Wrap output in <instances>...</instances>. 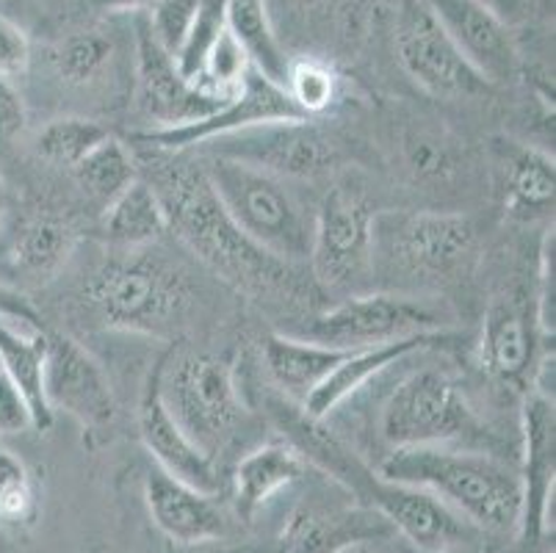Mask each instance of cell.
Instances as JSON below:
<instances>
[{
    "mask_svg": "<svg viewBox=\"0 0 556 553\" xmlns=\"http://www.w3.org/2000/svg\"><path fill=\"white\" fill-rule=\"evenodd\" d=\"M134 150H139V175L159 194L169 230L178 232L180 241L222 280L252 297L294 299L300 293L294 266L277 261L232 225L205 175V166L191 164L184 152L150 147Z\"/></svg>",
    "mask_w": 556,
    "mask_h": 553,
    "instance_id": "obj_1",
    "label": "cell"
},
{
    "mask_svg": "<svg viewBox=\"0 0 556 553\" xmlns=\"http://www.w3.org/2000/svg\"><path fill=\"white\" fill-rule=\"evenodd\" d=\"M377 474L382 479L421 487L477 531L509 537L520 529L523 487L518 470L484 451L457 445L391 449Z\"/></svg>",
    "mask_w": 556,
    "mask_h": 553,
    "instance_id": "obj_2",
    "label": "cell"
},
{
    "mask_svg": "<svg viewBox=\"0 0 556 553\" xmlns=\"http://www.w3.org/2000/svg\"><path fill=\"white\" fill-rule=\"evenodd\" d=\"M479 257V227L448 211H386L374 216L371 277L388 291L443 288L471 272Z\"/></svg>",
    "mask_w": 556,
    "mask_h": 553,
    "instance_id": "obj_3",
    "label": "cell"
},
{
    "mask_svg": "<svg viewBox=\"0 0 556 553\" xmlns=\"http://www.w3.org/2000/svg\"><path fill=\"white\" fill-rule=\"evenodd\" d=\"M80 302L103 327L161 338L189 324L194 291L184 268L144 247L105 261L84 286Z\"/></svg>",
    "mask_w": 556,
    "mask_h": 553,
    "instance_id": "obj_4",
    "label": "cell"
},
{
    "mask_svg": "<svg viewBox=\"0 0 556 553\" xmlns=\"http://www.w3.org/2000/svg\"><path fill=\"white\" fill-rule=\"evenodd\" d=\"M205 175L232 225L252 243L291 266L307 261L316 213L282 177L225 159H211Z\"/></svg>",
    "mask_w": 556,
    "mask_h": 553,
    "instance_id": "obj_5",
    "label": "cell"
},
{
    "mask_svg": "<svg viewBox=\"0 0 556 553\" xmlns=\"http://www.w3.org/2000/svg\"><path fill=\"white\" fill-rule=\"evenodd\" d=\"M159 388L172 418L211 460L227 449L247 415L232 365L219 354H172L159 363Z\"/></svg>",
    "mask_w": 556,
    "mask_h": 553,
    "instance_id": "obj_6",
    "label": "cell"
},
{
    "mask_svg": "<svg viewBox=\"0 0 556 553\" xmlns=\"http://www.w3.org/2000/svg\"><path fill=\"white\" fill-rule=\"evenodd\" d=\"M379 435L391 449L454 445L488 438L465 390L438 368L404 379L379 415Z\"/></svg>",
    "mask_w": 556,
    "mask_h": 553,
    "instance_id": "obj_7",
    "label": "cell"
},
{
    "mask_svg": "<svg viewBox=\"0 0 556 553\" xmlns=\"http://www.w3.org/2000/svg\"><path fill=\"white\" fill-rule=\"evenodd\" d=\"M446 313L418 293L371 291L352 293L288 332L332 349H368L413 335L446 332Z\"/></svg>",
    "mask_w": 556,
    "mask_h": 553,
    "instance_id": "obj_8",
    "label": "cell"
},
{
    "mask_svg": "<svg viewBox=\"0 0 556 553\" xmlns=\"http://www.w3.org/2000/svg\"><path fill=\"white\" fill-rule=\"evenodd\" d=\"M211 159L255 166L282 180H316L341 164V144L313 120H277L205 141Z\"/></svg>",
    "mask_w": 556,
    "mask_h": 553,
    "instance_id": "obj_9",
    "label": "cell"
},
{
    "mask_svg": "<svg viewBox=\"0 0 556 553\" xmlns=\"http://www.w3.org/2000/svg\"><path fill=\"white\" fill-rule=\"evenodd\" d=\"M377 211L352 186L327 191L313 219V277L327 291H357L371 277V236Z\"/></svg>",
    "mask_w": 556,
    "mask_h": 553,
    "instance_id": "obj_10",
    "label": "cell"
},
{
    "mask_svg": "<svg viewBox=\"0 0 556 553\" xmlns=\"http://www.w3.org/2000/svg\"><path fill=\"white\" fill-rule=\"evenodd\" d=\"M393 45L404 73L434 98H477L490 89V84H484L459 55L424 0H399Z\"/></svg>",
    "mask_w": 556,
    "mask_h": 553,
    "instance_id": "obj_11",
    "label": "cell"
},
{
    "mask_svg": "<svg viewBox=\"0 0 556 553\" xmlns=\"http://www.w3.org/2000/svg\"><path fill=\"white\" fill-rule=\"evenodd\" d=\"M543 324L538 313L534 288L504 291L490 299L479 332V363L504 388L529 393L538 377V368L548 354H543Z\"/></svg>",
    "mask_w": 556,
    "mask_h": 553,
    "instance_id": "obj_12",
    "label": "cell"
},
{
    "mask_svg": "<svg viewBox=\"0 0 556 553\" xmlns=\"http://www.w3.org/2000/svg\"><path fill=\"white\" fill-rule=\"evenodd\" d=\"M230 98L184 78L175 59L150 34L148 20L136 23V105L153 128H178L205 120Z\"/></svg>",
    "mask_w": 556,
    "mask_h": 553,
    "instance_id": "obj_13",
    "label": "cell"
},
{
    "mask_svg": "<svg viewBox=\"0 0 556 553\" xmlns=\"http://www.w3.org/2000/svg\"><path fill=\"white\" fill-rule=\"evenodd\" d=\"M277 120H305V116L294 109L282 86L271 84L261 73L250 70L239 91L205 120L178 125V128L139 130V134L130 136V141H134V147H150V150L186 152L197 144L219 139V136L239 134L252 125H266V122Z\"/></svg>",
    "mask_w": 556,
    "mask_h": 553,
    "instance_id": "obj_14",
    "label": "cell"
},
{
    "mask_svg": "<svg viewBox=\"0 0 556 553\" xmlns=\"http://www.w3.org/2000/svg\"><path fill=\"white\" fill-rule=\"evenodd\" d=\"M45 399L50 410L67 413L86 435L105 432L116 420V402L103 365L67 335H48Z\"/></svg>",
    "mask_w": 556,
    "mask_h": 553,
    "instance_id": "obj_15",
    "label": "cell"
},
{
    "mask_svg": "<svg viewBox=\"0 0 556 553\" xmlns=\"http://www.w3.org/2000/svg\"><path fill=\"white\" fill-rule=\"evenodd\" d=\"M520 438H523V512L520 529L523 545L538 548L551 529V504L556 481V413L554 395L529 390L520 410Z\"/></svg>",
    "mask_w": 556,
    "mask_h": 553,
    "instance_id": "obj_16",
    "label": "cell"
},
{
    "mask_svg": "<svg viewBox=\"0 0 556 553\" xmlns=\"http://www.w3.org/2000/svg\"><path fill=\"white\" fill-rule=\"evenodd\" d=\"M424 3L484 84L502 86L518 75V45L509 25L493 9L479 0H424Z\"/></svg>",
    "mask_w": 556,
    "mask_h": 553,
    "instance_id": "obj_17",
    "label": "cell"
},
{
    "mask_svg": "<svg viewBox=\"0 0 556 553\" xmlns=\"http://www.w3.org/2000/svg\"><path fill=\"white\" fill-rule=\"evenodd\" d=\"M396 537L386 517L366 504H300L286 517L275 553H346L366 542Z\"/></svg>",
    "mask_w": 556,
    "mask_h": 553,
    "instance_id": "obj_18",
    "label": "cell"
},
{
    "mask_svg": "<svg viewBox=\"0 0 556 553\" xmlns=\"http://www.w3.org/2000/svg\"><path fill=\"white\" fill-rule=\"evenodd\" d=\"M139 438L150 456L155 460V468L186 485L197 487L200 493L216 495L222 490V476L216 470V460H211L189 435L180 429V424L172 418L161 399L159 388V365L150 372L144 393L139 402Z\"/></svg>",
    "mask_w": 556,
    "mask_h": 553,
    "instance_id": "obj_19",
    "label": "cell"
},
{
    "mask_svg": "<svg viewBox=\"0 0 556 553\" xmlns=\"http://www.w3.org/2000/svg\"><path fill=\"white\" fill-rule=\"evenodd\" d=\"M144 504L172 545H202L227 531L225 512L214 504V495L200 493L161 468H153L144 479Z\"/></svg>",
    "mask_w": 556,
    "mask_h": 553,
    "instance_id": "obj_20",
    "label": "cell"
},
{
    "mask_svg": "<svg viewBox=\"0 0 556 553\" xmlns=\"http://www.w3.org/2000/svg\"><path fill=\"white\" fill-rule=\"evenodd\" d=\"M457 341V335L452 332H427L413 335V338H402V341L379 343V347L368 349H349L346 357L336 365V372L318 385L305 402L300 404L302 413L311 415L316 420H327L336 407H341L349 395H355L357 390L366 388L374 377L388 372L391 365L402 363L404 357L416 352H427L434 347H446V343Z\"/></svg>",
    "mask_w": 556,
    "mask_h": 553,
    "instance_id": "obj_21",
    "label": "cell"
},
{
    "mask_svg": "<svg viewBox=\"0 0 556 553\" xmlns=\"http://www.w3.org/2000/svg\"><path fill=\"white\" fill-rule=\"evenodd\" d=\"M75 243L78 232L70 222L59 219L53 213H34L14 225L3 250V263L23 282L42 286L67 266Z\"/></svg>",
    "mask_w": 556,
    "mask_h": 553,
    "instance_id": "obj_22",
    "label": "cell"
},
{
    "mask_svg": "<svg viewBox=\"0 0 556 553\" xmlns=\"http://www.w3.org/2000/svg\"><path fill=\"white\" fill-rule=\"evenodd\" d=\"M307 460L288 443L275 440L263 443L244 454L232 470V490H236V510L244 520H252L263 506L275 501L282 490L305 479Z\"/></svg>",
    "mask_w": 556,
    "mask_h": 553,
    "instance_id": "obj_23",
    "label": "cell"
},
{
    "mask_svg": "<svg viewBox=\"0 0 556 553\" xmlns=\"http://www.w3.org/2000/svg\"><path fill=\"white\" fill-rule=\"evenodd\" d=\"M45 360H48V332L42 324L0 318V372L25 395L39 432H48L55 418L45 399Z\"/></svg>",
    "mask_w": 556,
    "mask_h": 553,
    "instance_id": "obj_24",
    "label": "cell"
},
{
    "mask_svg": "<svg viewBox=\"0 0 556 553\" xmlns=\"http://www.w3.org/2000/svg\"><path fill=\"white\" fill-rule=\"evenodd\" d=\"M349 349H332L307 341L300 335L275 332L263 341V363L271 382L286 393L288 402L302 404L318 385L325 382Z\"/></svg>",
    "mask_w": 556,
    "mask_h": 553,
    "instance_id": "obj_25",
    "label": "cell"
},
{
    "mask_svg": "<svg viewBox=\"0 0 556 553\" xmlns=\"http://www.w3.org/2000/svg\"><path fill=\"white\" fill-rule=\"evenodd\" d=\"M504 213L532 222L554 211V155L529 144L502 141Z\"/></svg>",
    "mask_w": 556,
    "mask_h": 553,
    "instance_id": "obj_26",
    "label": "cell"
},
{
    "mask_svg": "<svg viewBox=\"0 0 556 553\" xmlns=\"http://www.w3.org/2000/svg\"><path fill=\"white\" fill-rule=\"evenodd\" d=\"M169 230L159 194L144 177H136L123 194L103 208V236L119 250L153 247Z\"/></svg>",
    "mask_w": 556,
    "mask_h": 553,
    "instance_id": "obj_27",
    "label": "cell"
},
{
    "mask_svg": "<svg viewBox=\"0 0 556 553\" xmlns=\"http://www.w3.org/2000/svg\"><path fill=\"white\" fill-rule=\"evenodd\" d=\"M227 30L244 50L247 61L255 73L277 86H286L288 64L275 25H271L266 0H227Z\"/></svg>",
    "mask_w": 556,
    "mask_h": 553,
    "instance_id": "obj_28",
    "label": "cell"
},
{
    "mask_svg": "<svg viewBox=\"0 0 556 553\" xmlns=\"http://www.w3.org/2000/svg\"><path fill=\"white\" fill-rule=\"evenodd\" d=\"M402 161L416 183L441 186L459 175L463 150L446 128L429 122H409L402 130Z\"/></svg>",
    "mask_w": 556,
    "mask_h": 553,
    "instance_id": "obj_29",
    "label": "cell"
},
{
    "mask_svg": "<svg viewBox=\"0 0 556 553\" xmlns=\"http://www.w3.org/2000/svg\"><path fill=\"white\" fill-rule=\"evenodd\" d=\"M70 172L86 200L105 208L139 177V164L128 144H123L116 136H109Z\"/></svg>",
    "mask_w": 556,
    "mask_h": 553,
    "instance_id": "obj_30",
    "label": "cell"
},
{
    "mask_svg": "<svg viewBox=\"0 0 556 553\" xmlns=\"http://www.w3.org/2000/svg\"><path fill=\"white\" fill-rule=\"evenodd\" d=\"M114 59V39L103 30H75L50 48V67L67 86H92Z\"/></svg>",
    "mask_w": 556,
    "mask_h": 553,
    "instance_id": "obj_31",
    "label": "cell"
},
{
    "mask_svg": "<svg viewBox=\"0 0 556 553\" xmlns=\"http://www.w3.org/2000/svg\"><path fill=\"white\" fill-rule=\"evenodd\" d=\"M109 128L86 116H59L50 120L37 136V155L53 166L73 169L84 161L103 139H109Z\"/></svg>",
    "mask_w": 556,
    "mask_h": 553,
    "instance_id": "obj_32",
    "label": "cell"
},
{
    "mask_svg": "<svg viewBox=\"0 0 556 553\" xmlns=\"http://www.w3.org/2000/svg\"><path fill=\"white\" fill-rule=\"evenodd\" d=\"M286 95L305 120L327 114L341 98V78L327 61L291 59L286 75Z\"/></svg>",
    "mask_w": 556,
    "mask_h": 553,
    "instance_id": "obj_33",
    "label": "cell"
},
{
    "mask_svg": "<svg viewBox=\"0 0 556 553\" xmlns=\"http://www.w3.org/2000/svg\"><path fill=\"white\" fill-rule=\"evenodd\" d=\"M39 512V493L28 465L0 445V520L9 526H28Z\"/></svg>",
    "mask_w": 556,
    "mask_h": 553,
    "instance_id": "obj_34",
    "label": "cell"
},
{
    "mask_svg": "<svg viewBox=\"0 0 556 553\" xmlns=\"http://www.w3.org/2000/svg\"><path fill=\"white\" fill-rule=\"evenodd\" d=\"M227 28V0H200L197 17L191 23L189 37L180 45L175 53V64H178L180 75L194 84H200L202 67L208 61V53L214 50L216 39L225 34Z\"/></svg>",
    "mask_w": 556,
    "mask_h": 553,
    "instance_id": "obj_35",
    "label": "cell"
},
{
    "mask_svg": "<svg viewBox=\"0 0 556 553\" xmlns=\"http://www.w3.org/2000/svg\"><path fill=\"white\" fill-rule=\"evenodd\" d=\"M197 9H200V0H153V7L148 9L144 20H148L150 34L172 59L189 37Z\"/></svg>",
    "mask_w": 556,
    "mask_h": 553,
    "instance_id": "obj_36",
    "label": "cell"
},
{
    "mask_svg": "<svg viewBox=\"0 0 556 553\" xmlns=\"http://www.w3.org/2000/svg\"><path fill=\"white\" fill-rule=\"evenodd\" d=\"M31 67V42L14 20L0 14V80L23 78Z\"/></svg>",
    "mask_w": 556,
    "mask_h": 553,
    "instance_id": "obj_37",
    "label": "cell"
},
{
    "mask_svg": "<svg viewBox=\"0 0 556 553\" xmlns=\"http://www.w3.org/2000/svg\"><path fill=\"white\" fill-rule=\"evenodd\" d=\"M31 407L25 402V395L20 393L17 385L0 372V438H14L23 435L25 429H31Z\"/></svg>",
    "mask_w": 556,
    "mask_h": 553,
    "instance_id": "obj_38",
    "label": "cell"
},
{
    "mask_svg": "<svg viewBox=\"0 0 556 553\" xmlns=\"http://www.w3.org/2000/svg\"><path fill=\"white\" fill-rule=\"evenodd\" d=\"M23 122L25 111L17 98V91H14L7 80H0V139H12L14 134H20V130H23Z\"/></svg>",
    "mask_w": 556,
    "mask_h": 553,
    "instance_id": "obj_39",
    "label": "cell"
},
{
    "mask_svg": "<svg viewBox=\"0 0 556 553\" xmlns=\"http://www.w3.org/2000/svg\"><path fill=\"white\" fill-rule=\"evenodd\" d=\"M0 318H20V322L42 324L39 322L37 307L31 304V299L25 297L20 288L7 286L3 280H0Z\"/></svg>",
    "mask_w": 556,
    "mask_h": 553,
    "instance_id": "obj_40",
    "label": "cell"
},
{
    "mask_svg": "<svg viewBox=\"0 0 556 553\" xmlns=\"http://www.w3.org/2000/svg\"><path fill=\"white\" fill-rule=\"evenodd\" d=\"M89 7L109 14H141L153 7V0H89Z\"/></svg>",
    "mask_w": 556,
    "mask_h": 553,
    "instance_id": "obj_41",
    "label": "cell"
},
{
    "mask_svg": "<svg viewBox=\"0 0 556 553\" xmlns=\"http://www.w3.org/2000/svg\"><path fill=\"white\" fill-rule=\"evenodd\" d=\"M479 3H484L488 9H493L498 17L504 20V23H513V20H520L526 12V0H479Z\"/></svg>",
    "mask_w": 556,
    "mask_h": 553,
    "instance_id": "obj_42",
    "label": "cell"
},
{
    "mask_svg": "<svg viewBox=\"0 0 556 553\" xmlns=\"http://www.w3.org/2000/svg\"><path fill=\"white\" fill-rule=\"evenodd\" d=\"M388 553H421L416 548H399V551H388ZM443 553H468V548H454V551H443Z\"/></svg>",
    "mask_w": 556,
    "mask_h": 553,
    "instance_id": "obj_43",
    "label": "cell"
},
{
    "mask_svg": "<svg viewBox=\"0 0 556 553\" xmlns=\"http://www.w3.org/2000/svg\"><path fill=\"white\" fill-rule=\"evenodd\" d=\"M3 211H7V189H3V177H0V219H3Z\"/></svg>",
    "mask_w": 556,
    "mask_h": 553,
    "instance_id": "obj_44",
    "label": "cell"
},
{
    "mask_svg": "<svg viewBox=\"0 0 556 553\" xmlns=\"http://www.w3.org/2000/svg\"><path fill=\"white\" fill-rule=\"evenodd\" d=\"M0 3H3V0H0Z\"/></svg>",
    "mask_w": 556,
    "mask_h": 553,
    "instance_id": "obj_45",
    "label": "cell"
}]
</instances>
